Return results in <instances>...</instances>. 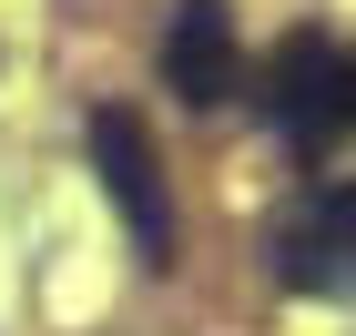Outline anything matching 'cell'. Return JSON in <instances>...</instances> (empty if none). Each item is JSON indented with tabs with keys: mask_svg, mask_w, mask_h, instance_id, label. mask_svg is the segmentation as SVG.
I'll return each mask as SVG.
<instances>
[{
	"mask_svg": "<svg viewBox=\"0 0 356 336\" xmlns=\"http://www.w3.org/2000/svg\"><path fill=\"white\" fill-rule=\"evenodd\" d=\"M265 112H275V133L296 153H336L346 122H356V61L336 51L326 31H296L275 51V72H265Z\"/></svg>",
	"mask_w": 356,
	"mask_h": 336,
	"instance_id": "6da1fadb",
	"label": "cell"
},
{
	"mask_svg": "<svg viewBox=\"0 0 356 336\" xmlns=\"http://www.w3.org/2000/svg\"><path fill=\"white\" fill-rule=\"evenodd\" d=\"M92 173H102L112 214H122V234H133V255L163 275L173 265V184H163V153H153V133H143L133 112H92Z\"/></svg>",
	"mask_w": 356,
	"mask_h": 336,
	"instance_id": "7a4b0ae2",
	"label": "cell"
},
{
	"mask_svg": "<svg viewBox=\"0 0 356 336\" xmlns=\"http://www.w3.org/2000/svg\"><path fill=\"white\" fill-rule=\"evenodd\" d=\"M336 234H346V194L326 184L316 214L275 234V275H285V285H336Z\"/></svg>",
	"mask_w": 356,
	"mask_h": 336,
	"instance_id": "277c9868",
	"label": "cell"
},
{
	"mask_svg": "<svg viewBox=\"0 0 356 336\" xmlns=\"http://www.w3.org/2000/svg\"><path fill=\"white\" fill-rule=\"evenodd\" d=\"M163 82L184 92L193 112H214V102H234V92H245V41H234V10H224V0H173Z\"/></svg>",
	"mask_w": 356,
	"mask_h": 336,
	"instance_id": "3957f363",
	"label": "cell"
}]
</instances>
